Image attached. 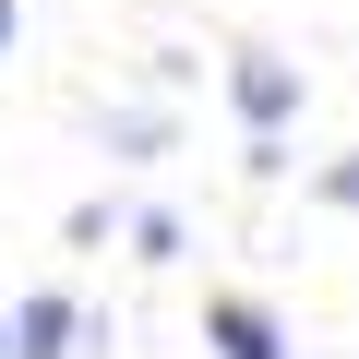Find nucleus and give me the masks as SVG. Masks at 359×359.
<instances>
[{
    "mask_svg": "<svg viewBox=\"0 0 359 359\" xmlns=\"http://www.w3.org/2000/svg\"><path fill=\"white\" fill-rule=\"evenodd\" d=\"M13 36H25V0H0V60H13Z\"/></svg>",
    "mask_w": 359,
    "mask_h": 359,
    "instance_id": "0eeeda50",
    "label": "nucleus"
},
{
    "mask_svg": "<svg viewBox=\"0 0 359 359\" xmlns=\"http://www.w3.org/2000/svg\"><path fill=\"white\" fill-rule=\"evenodd\" d=\"M228 108H240L252 144H287V120H299V60H287V48H228Z\"/></svg>",
    "mask_w": 359,
    "mask_h": 359,
    "instance_id": "f257e3e1",
    "label": "nucleus"
},
{
    "mask_svg": "<svg viewBox=\"0 0 359 359\" xmlns=\"http://www.w3.org/2000/svg\"><path fill=\"white\" fill-rule=\"evenodd\" d=\"M132 252H144V264H168V252H180V216H168V204H156V216H132Z\"/></svg>",
    "mask_w": 359,
    "mask_h": 359,
    "instance_id": "423d86ee",
    "label": "nucleus"
},
{
    "mask_svg": "<svg viewBox=\"0 0 359 359\" xmlns=\"http://www.w3.org/2000/svg\"><path fill=\"white\" fill-rule=\"evenodd\" d=\"M72 335H84V299L72 287H25L13 299V359H72Z\"/></svg>",
    "mask_w": 359,
    "mask_h": 359,
    "instance_id": "7ed1b4c3",
    "label": "nucleus"
},
{
    "mask_svg": "<svg viewBox=\"0 0 359 359\" xmlns=\"http://www.w3.org/2000/svg\"><path fill=\"white\" fill-rule=\"evenodd\" d=\"M108 144H120V156H156V144H168V120H156V108H120V120H108Z\"/></svg>",
    "mask_w": 359,
    "mask_h": 359,
    "instance_id": "20e7f679",
    "label": "nucleus"
},
{
    "mask_svg": "<svg viewBox=\"0 0 359 359\" xmlns=\"http://www.w3.org/2000/svg\"><path fill=\"white\" fill-rule=\"evenodd\" d=\"M204 347H216V359H287V323H276V299L216 287V299H204Z\"/></svg>",
    "mask_w": 359,
    "mask_h": 359,
    "instance_id": "f03ea898",
    "label": "nucleus"
},
{
    "mask_svg": "<svg viewBox=\"0 0 359 359\" xmlns=\"http://www.w3.org/2000/svg\"><path fill=\"white\" fill-rule=\"evenodd\" d=\"M0 359H13V299H0Z\"/></svg>",
    "mask_w": 359,
    "mask_h": 359,
    "instance_id": "6e6552de",
    "label": "nucleus"
},
{
    "mask_svg": "<svg viewBox=\"0 0 359 359\" xmlns=\"http://www.w3.org/2000/svg\"><path fill=\"white\" fill-rule=\"evenodd\" d=\"M311 204H335V216H359V156H335V168L311 180Z\"/></svg>",
    "mask_w": 359,
    "mask_h": 359,
    "instance_id": "39448f33",
    "label": "nucleus"
}]
</instances>
